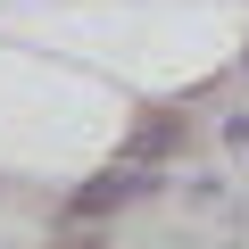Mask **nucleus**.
Wrapping results in <instances>:
<instances>
[{"mask_svg": "<svg viewBox=\"0 0 249 249\" xmlns=\"http://www.w3.org/2000/svg\"><path fill=\"white\" fill-rule=\"evenodd\" d=\"M142 191H150V175H142V166H108V175L75 199V224H83V216H108V208H124V199H142Z\"/></svg>", "mask_w": 249, "mask_h": 249, "instance_id": "f257e3e1", "label": "nucleus"}, {"mask_svg": "<svg viewBox=\"0 0 249 249\" xmlns=\"http://www.w3.org/2000/svg\"><path fill=\"white\" fill-rule=\"evenodd\" d=\"M175 142H183V124H175V116H142V124H133V142H124V150H133V158H166Z\"/></svg>", "mask_w": 249, "mask_h": 249, "instance_id": "f03ea898", "label": "nucleus"}]
</instances>
